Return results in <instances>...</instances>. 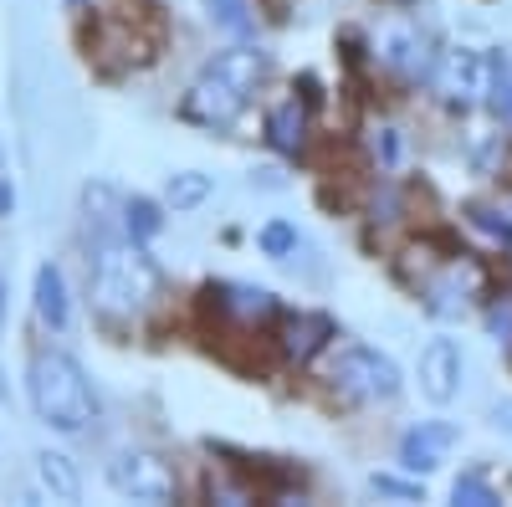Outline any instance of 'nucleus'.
I'll list each match as a JSON object with an SVG mask.
<instances>
[{"label": "nucleus", "instance_id": "obj_18", "mask_svg": "<svg viewBox=\"0 0 512 507\" xmlns=\"http://www.w3.org/2000/svg\"><path fill=\"white\" fill-rule=\"evenodd\" d=\"M487 103L497 118L512 123V57H492V88H487Z\"/></svg>", "mask_w": 512, "mask_h": 507}, {"label": "nucleus", "instance_id": "obj_8", "mask_svg": "<svg viewBox=\"0 0 512 507\" xmlns=\"http://www.w3.org/2000/svg\"><path fill=\"white\" fill-rule=\"evenodd\" d=\"M420 390L436 405L456 400V390H461V349L451 344V338H436V344L420 349Z\"/></svg>", "mask_w": 512, "mask_h": 507}, {"label": "nucleus", "instance_id": "obj_22", "mask_svg": "<svg viewBox=\"0 0 512 507\" xmlns=\"http://www.w3.org/2000/svg\"><path fill=\"white\" fill-rule=\"evenodd\" d=\"M466 216H472V226H477V231H487L492 241H507V246H512V221H507V210L497 216V210H487V205H472Z\"/></svg>", "mask_w": 512, "mask_h": 507}, {"label": "nucleus", "instance_id": "obj_23", "mask_svg": "<svg viewBox=\"0 0 512 507\" xmlns=\"http://www.w3.org/2000/svg\"><path fill=\"white\" fill-rule=\"evenodd\" d=\"M369 487H374L379 497H400V502H420V487H415V482H400V477H384V472H374V477H369Z\"/></svg>", "mask_w": 512, "mask_h": 507}, {"label": "nucleus", "instance_id": "obj_2", "mask_svg": "<svg viewBox=\"0 0 512 507\" xmlns=\"http://www.w3.org/2000/svg\"><path fill=\"white\" fill-rule=\"evenodd\" d=\"M26 395H31V410L41 426H52L62 436H77L88 431V420L98 415L93 405V390H88V374L82 364L62 349H41L26 369Z\"/></svg>", "mask_w": 512, "mask_h": 507}, {"label": "nucleus", "instance_id": "obj_14", "mask_svg": "<svg viewBox=\"0 0 512 507\" xmlns=\"http://www.w3.org/2000/svg\"><path fill=\"white\" fill-rule=\"evenodd\" d=\"M210 190H216L210 175H200V169H180V175H169L164 200H169V210H195V205L210 200Z\"/></svg>", "mask_w": 512, "mask_h": 507}, {"label": "nucleus", "instance_id": "obj_9", "mask_svg": "<svg viewBox=\"0 0 512 507\" xmlns=\"http://www.w3.org/2000/svg\"><path fill=\"white\" fill-rule=\"evenodd\" d=\"M456 446V426H446V420H420V426H410L400 436V467L410 472H436L441 456Z\"/></svg>", "mask_w": 512, "mask_h": 507}, {"label": "nucleus", "instance_id": "obj_28", "mask_svg": "<svg viewBox=\"0 0 512 507\" xmlns=\"http://www.w3.org/2000/svg\"><path fill=\"white\" fill-rule=\"evenodd\" d=\"M67 6H88V0H67Z\"/></svg>", "mask_w": 512, "mask_h": 507}, {"label": "nucleus", "instance_id": "obj_4", "mask_svg": "<svg viewBox=\"0 0 512 507\" xmlns=\"http://www.w3.org/2000/svg\"><path fill=\"white\" fill-rule=\"evenodd\" d=\"M333 379H338V390L354 395V400H395L400 395L395 359H384L369 344H349L344 354H338L333 359Z\"/></svg>", "mask_w": 512, "mask_h": 507}, {"label": "nucleus", "instance_id": "obj_12", "mask_svg": "<svg viewBox=\"0 0 512 507\" xmlns=\"http://www.w3.org/2000/svg\"><path fill=\"white\" fill-rule=\"evenodd\" d=\"M267 139H272L277 154H303V149H308V108L297 103V98L277 103V108L267 113Z\"/></svg>", "mask_w": 512, "mask_h": 507}, {"label": "nucleus", "instance_id": "obj_27", "mask_svg": "<svg viewBox=\"0 0 512 507\" xmlns=\"http://www.w3.org/2000/svg\"><path fill=\"white\" fill-rule=\"evenodd\" d=\"M492 420H497V426H502V431H512V400H502V405L492 410Z\"/></svg>", "mask_w": 512, "mask_h": 507}, {"label": "nucleus", "instance_id": "obj_16", "mask_svg": "<svg viewBox=\"0 0 512 507\" xmlns=\"http://www.w3.org/2000/svg\"><path fill=\"white\" fill-rule=\"evenodd\" d=\"M123 226H128V236H134V241H149V236L164 231V216H159V205H154V200L134 195V200L123 205Z\"/></svg>", "mask_w": 512, "mask_h": 507}, {"label": "nucleus", "instance_id": "obj_10", "mask_svg": "<svg viewBox=\"0 0 512 507\" xmlns=\"http://www.w3.org/2000/svg\"><path fill=\"white\" fill-rule=\"evenodd\" d=\"M328 338H333V318L328 313H292L282 323V354L297 359V364H308Z\"/></svg>", "mask_w": 512, "mask_h": 507}, {"label": "nucleus", "instance_id": "obj_21", "mask_svg": "<svg viewBox=\"0 0 512 507\" xmlns=\"http://www.w3.org/2000/svg\"><path fill=\"white\" fill-rule=\"evenodd\" d=\"M262 251H267V257H292V251H297V231L287 226V221H272V226H262Z\"/></svg>", "mask_w": 512, "mask_h": 507}, {"label": "nucleus", "instance_id": "obj_15", "mask_svg": "<svg viewBox=\"0 0 512 507\" xmlns=\"http://www.w3.org/2000/svg\"><path fill=\"white\" fill-rule=\"evenodd\" d=\"M210 292H216V287H210ZM216 298H221V308L236 313V318H267V313L277 308L267 287H221Z\"/></svg>", "mask_w": 512, "mask_h": 507}, {"label": "nucleus", "instance_id": "obj_11", "mask_svg": "<svg viewBox=\"0 0 512 507\" xmlns=\"http://www.w3.org/2000/svg\"><path fill=\"white\" fill-rule=\"evenodd\" d=\"M36 482L52 502H77L82 497V472L77 461L62 456V451H36Z\"/></svg>", "mask_w": 512, "mask_h": 507}, {"label": "nucleus", "instance_id": "obj_7", "mask_svg": "<svg viewBox=\"0 0 512 507\" xmlns=\"http://www.w3.org/2000/svg\"><path fill=\"white\" fill-rule=\"evenodd\" d=\"M482 287H487V272H482L477 257H451L431 282H425V313L461 318L472 308V298H482Z\"/></svg>", "mask_w": 512, "mask_h": 507}, {"label": "nucleus", "instance_id": "obj_5", "mask_svg": "<svg viewBox=\"0 0 512 507\" xmlns=\"http://www.w3.org/2000/svg\"><path fill=\"white\" fill-rule=\"evenodd\" d=\"M108 487L128 502H169L175 497V472L154 451H118L108 461Z\"/></svg>", "mask_w": 512, "mask_h": 507}, {"label": "nucleus", "instance_id": "obj_19", "mask_svg": "<svg viewBox=\"0 0 512 507\" xmlns=\"http://www.w3.org/2000/svg\"><path fill=\"white\" fill-rule=\"evenodd\" d=\"M379 52H384V62H390V67H420V36L415 31H390V36H384L379 41Z\"/></svg>", "mask_w": 512, "mask_h": 507}, {"label": "nucleus", "instance_id": "obj_24", "mask_svg": "<svg viewBox=\"0 0 512 507\" xmlns=\"http://www.w3.org/2000/svg\"><path fill=\"white\" fill-rule=\"evenodd\" d=\"M487 328H492V338H497V344H507V349H512V298L492 303V313H487Z\"/></svg>", "mask_w": 512, "mask_h": 507}, {"label": "nucleus", "instance_id": "obj_26", "mask_svg": "<svg viewBox=\"0 0 512 507\" xmlns=\"http://www.w3.org/2000/svg\"><path fill=\"white\" fill-rule=\"evenodd\" d=\"M379 154H384V164H395V159H400V139H395V129H379Z\"/></svg>", "mask_w": 512, "mask_h": 507}, {"label": "nucleus", "instance_id": "obj_20", "mask_svg": "<svg viewBox=\"0 0 512 507\" xmlns=\"http://www.w3.org/2000/svg\"><path fill=\"white\" fill-rule=\"evenodd\" d=\"M451 497L456 502H466V507H497L502 497H497V487L482 477V472H461L456 477V487H451Z\"/></svg>", "mask_w": 512, "mask_h": 507}, {"label": "nucleus", "instance_id": "obj_1", "mask_svg": "<svg viewBox=\"0 0 512 507\" xmlns=\"http://www.w3.org/2000/svg\"><path fill=\"white\" fill-rule=\"evenodd\" d=\"M267 52L262 47H231L221 52L216 62H210L195 82H190V93H185V118L200 123V129H231V123L246 113L251 93L262 88V77H267Z\"/></svg>", "mask_w": 512, "mask_h": 507}, {"label": "nucleus", "instance_id": "obj_6", "mask_svg": "<svg viewBox=\"0 0 512 507\" xmlns=\"http://www.w3.org/2000/svg\"><path fill=\"white\" fill-rule=\"evenodd\" d=\"M487 88H492V62L472 47H451L441 62H436V93L451 103V108H477L487 103Z\"/></svg>", "mask_w": 512, "mask_h": 507}, {"label": "nucleus", "instance_id": "obj_3", "mask_svg": "<svg viewBox=\"0 0 512 507\" xmlns=\"http://www.w3.org/2000/svg\"><path fill=\"white\" fill-rule=\"evenodd\" d=\"M93 308L103 318H134L144 313L154 298H159V267L144 257L139 246H123V241H108L93 262Z\"/></svg>", "mask_w": 512, "mask_h": 507}, {"label": "nucleus", "instance_id": "obj_13", "mask_svg": "<svg viewBox=\"0 0 512 507\" xmlns=\"http://www.w3.org/2000/svg\"><path fill=\"white\" fill-rule=\"evenodd\" d=\"M36 318L47 323V328H67V318H72V308H67V282H62V272L47 262L36 272Z\"/></svg>", "mask_w": 512, "mask_h": 507}, {"label": "nucleus", "instance_id": "obj_17", "mask_svg": "<svg viewBox=\"0 0 512 507\" xmlns=\"http://www.w3.org/2000/svg\"><path fill=\"white\" fill-rule=\"evenodd\" d=\"M205 11L226 36H251V6L246 0H205Z\"/></svg>", "mask_w": 512, "mask_h": 507}, {"label": "nucleus", "instance_id": "obj_25", "mask_svg": "<svg viewBox=\"0 0 512 507\" xmlns=\"http://www.w3.org/2000/svg\"><path fill=\"white\" fill-rule=\"evenodd\" d=\"M16 205V190H11V175H6V159H0V216H11Z\"/></svg>", "mask_w": 512, "mask_h": 507}]
</instances>
